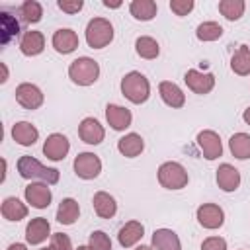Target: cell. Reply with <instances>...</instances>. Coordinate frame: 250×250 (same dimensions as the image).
Returning <instances> with one entry per match:
<instances>
[{
	"instance_id": "obj_25",
	"label": "cell",
	"mask_w": 250,
	"mask_h": 250,
	"mask_svg": "<svg viewBox=\"0 0 250 250\" xmlns=\"http://www.w3.org/2000/svg\"><path fill=\"white\" fill-rule=\"evenodd\" d=\"M0 213L6 221H21L27 217V205L21 203L18 197H6L2 201Z\"/></svg>"
},
{
	"instance_id": "obj_36",
	"label": "cell",
	"mask_w": 250,
	"mask_h": 250,
	"mask_svg": "<svg viewBox=\"0 0 250 250\" xmlns=\"http://www.w3.org/2000/svg\"><path fill=\"white\" fill-rule=\"evenodd\" d=\"M195 2L193 0H170V10L176 16H188L193 10Z\"/></svg>"
},
{
	"instance_id": "obj_34",
	"label": "cell",
	"mask_w": 250,
	"mask_h": 250,
	"mask_svg": "<svg viewBox=\"0 0 250 250\" xmlns=\"http://www.w3.org/2000/svg\"><path fill=\"white\" fill-rule=\"evenodd\" d=\"M20 14L23 18V21L27 23H37L41 18H43V8L37 0H25L21 6H20Z\"/></svg>"
},
{
	"instance_id": "obj_26",
	"label": "cell",
	"mask_w": 250,
	"mask_h": 250,
	"mask_svg": "<svg viewBox=\"0 0 250 250\" xmlns=\"http://www.w3.org/2000/svg\"><path fill=\"white\" fill-rule=\"evenodd\" d=\"M80 215V207H78V201L72 199V197H64L61 203H59V209H57V221L61 225H74L76 219Z\"/></svg>"
},
{
	"instance_id": "obj_31",
	"label": "cell",
	"mask_w": 250,
	"mask_h": 250,
	"mask_svg": "<svg viewBox=\"0 0 250 250\" xmlns=\"http://www.w3.org/2000/svg\"><path fill=\"white\" fill-rule=\"evenodd\" d=\"M20 33V23L16 18H12L8 12H0V37L2 45H8L12 37Z\"/></svg>"
},
{
	"instance_id": "obj_10",
	"label": "cell",
	"mask_w": 250,
	"mask_h": 250,
	"mask_svg": "<svg viewBox=\"0 0 250 250\" xmlns=\"http://www.w3.org/2000/svg\"><path fill=\"white\" fill-rule=\"evenodd\" d=\"M195 141H197V146L207 160H215L223 154V143H221L219 133H215L211 129H203L197 133Z\"/></svg>"
},
{
	"instance_id": "obj_37",
	"label": "cell",
	"mask_w": 250,
	"mask_h": 250,
	"mask_svg": "<svg viewBox=\"0 0 250 250\" xmlns=\"http://www.w3.org/2000/svg\"><path fill=\"white\" fill-rule=\"evenodd\" d=\"M51 250H72V242L64 232H55L51 236Z\"/></svg>"
},
{
	"instance_id": "obj_23",
	"label": "cell",
	"mask_w": 250,
	"mask_h": 250,
	"mask_svg": "<svg viewBox=\"0 0 250 250\" xmlns=\"http://www.w3.org/2000/svg\"><path fill=\"white\" fill-rule=\"evenodd\" d=\"M12 139L21 146H31L39 139V131L29 121H20L12 127Z\"/></svg>"
},
{
	"instance_id": "obj_17",
	"label": "cell",
	"mask_w": 250,
	"mask_h": 250,
	"mask_svg": "<svg viewBox=\"0 0 250 250\" xmlns=\"http://www.w3.org/2000/svg\"><path fill=\"white\" fill-rule=\"evenodd\" d=\"M47 236H51V225L45 217H35L27 223L25 227L27 244H41L43 240H47Z\"/></svg>"
},
{
	"instance_id": "obj_24",
	"label": "cell",
	"mask_w": 250,
	"mask_h": 250,
	"mask_svg": "<svg viewBox=\"0 0 250 250\" xmlns=\"http://www.w3.org/2000/svg\"><path fill=\"white\" fill-rule=\"evenodd\" d=\"M117 150L127 158H135L145 150V141L139 133H127L117 141Z\"/></svg>"
},
{
	"instance_id": "obj_9",
	"label": "cell",
	"mask_w": 250,
	"mask_h": 250,
	"mask_svg": "<svg viewBox=\"0 0 250 250\" xmlns=\"http://www.w3.org/2000/svg\"><path fill=\"white\" fill-rule=\"evenodd\" d=\"M184 80H186L188 88L193 94H199V96H205L215 88V74L213 72H201V70L189 68L184 74Z\"/></svg>"
},
{
	"instance_id": "obj_45",
	"label": "cell",
	"mask_w": 250,
	"mask_h": 250,
	"mask_svg": "<svg viewBox=\"0 0 250 250\" xmlns=\"http://www.w3.org/2000/svg\"><path fill=\"white\" fill-rule=\"evenodd\" d=\"M76 250H90V248H88V246H78Z\"/></svg>"
},
{
	"instance_id": "obj_1",
	"label": "cell",
	"mask_w": 250,
	"mask_h": 250,
	"mask_svg": "<svg viewBox=\"0 0 250 250\" xmlns=\"http://www.w3.org/2000/svg\"><path fill=\"white\" fill-rule=\"evenodd\" d=\"M121 94L131 104H145L150 96V82L143 72L131 70L121 78Z\"/></svg>"
},
{
	"instance_id": "obj_29",
	"label": "cell",
	"mask_w": 250,
	"mask_h": 250,
	"mask_svg": "<svg viewBox=\"0 0 250 250\" xmlns=\"http://www.w3.org/2000/svg\"><path fill=\"white\" fill-rule=\"evenodd\" d=\"M230 68L238 76L250 74V49H248V45H240L238 51L230 57Z\"/></svg>"
},
{
	"instance_id": "obj_43",
	"label": "cell",
	"mask_w": 250,
	"mask_h": 250,
	"mask_svg": "<svg viewBox=\"0 0 250 250\" xmlns=\"http://www.w3.org/2000/svg\"><path fill=\"white\" fill-rule=\"evenodd\" d=\"M242 119H244V123H246V125H250V107H246V109H244Z\"/></svg>"
},
{
	"instance_id": "obj_27",
	"label": "cell",
	"mask_w": 250,
	"mask_h": 250,
	"mask_svg": "<svg viewBox=\"0 0 250 250\" xmlns=\"http://www.w3.org/2000/svg\"><path fill=\"white\" fill-rule=\"evenodd\" d=\"M129 12H131V16H133L135 20H139V21H150V20L156 16L158 6H156V2H152V0H133V2L129 4Z\"/></svg>"
},
{
	"instance_id": "obj_15",
	"label": "cell",
	"mask_w": 250,
	"mask_h": 250,
	"mask_svg": "<svg viewBox=\"0 0 250 250\" xmlns=\"http://www.w3.org/2000/svg\"><path fill=\"white\" fill-rule=\"evenodd\" d=\"M51 43H53V47H55L57 53L68 55V53H72V51L78 47L80 41H78L76 31H72V29H68V27H61V29H57V31L53 33Z\"/></svg>"
},
{
	"instance_id": "obj_14",
	"label": "cell",
	"mask_w": 250,
	"mask_h": 250,
	"mask_svg": "<svg viewBox=\"0 0 250 250\" xmlns=\"http://www.w3.org/2000/svg\"><path fill=\"white\" fill-rule=\"evenodd\" d=\"M105 119L109 123V127L113 131H125L127 127H131L133 115L127 107L117 105V104H107L105 105Z\"/></svg>"
},
{
	"instance_id": "obj_6",
	"label": "cell",
	"mask_w": 250,
	"mask_h": 250,
	"mask_svg": "<svg viewBox=\"0 0 250 250\" xmlns=\"http://www.w3.org/2000/svg\"><path fill=\"white\" fill-rule=\"evenodd\" d=\"M74 174L82 180H94L102 172V160L94 152H80L74 158Z\"/></svg>"
},
{
	"instance_id": "obj_18",
	"label": "cell",
	"mask_w": 250,
	"mask_h": 250,
	"mask_svg": "<svg viewBox=\"0 0 250 250\" xmlns=\"http://www.w3.org/2000/svg\"><path fill=\"white\" fill-rule=\"evenodd\" d=\"M158 94H160L162 102L170 107L178 109V107H184V104H186V94L182 92V88L178 84H174L170 80H162L158 84Z\"/></svg>"
},
{
	"instance_id": "obj_44",
	"label": "cell",
	"mask_w": 250,
	"mask_h": 250,
	"mask_svg": "<svg viewBox=\"0 0 250 250\" xmlns=\"http://www.w3.org/2000/svg\"><path fill=\"white\" fill-rule=\"evenodd\" d=\"M135 250H152V246H145V244H141V246H137Z\"/></svg>"
},
{
	"instance_id": "obj_42",
	"label": "cell",
	"mask_w": 250,
	"mask_h": 250,
	"mask_svg": "<svg viewBox=\"0 0 250 250\" xmlns=\"http://www.w3.org/2000/svg\"><path fill=\"white\" fill-rule=\"evenodd\" d=\"M104 6H105V8H119L121 2H109V0H104Z\"/></svg>"
},
{
	"instance_id": "obj_13",
	"label": "cell",
	"mask_w": 250,
	"mask_h": 250,
	"mask_svg": "<svg viewBox=\"0 0 250 250\" xmlns=\"http://www.w3.org/2000/svg\"><path fill=\"white\" fill-rule=\"evenodd\" d=\"M78 137L86 145H100L105 137V129L96 117H84L78 125Z\"/></svg>"
},
{
	"instance_id": "obj_30",
	"label": "cell",
	"mask_w": 250,
	"mask_h": 250,
	"mask_svg": "<svg viewBox=\"0 0 250 250\" xmlns=\"http://www.w3.org/2000/svg\"><path fill=\"white\" fill-rule=\"evenodd\" d=\"M135 51H137V55L141 59H148L150 61V59H156L158 57L160 47H158V41L156 39H152L148 35H141L135 41Z\"/></svg>"
},
{
	"instance_id": "obj_16",
	"label": "cell",
	"mask_w": 250,
	"mask_h": 250,
	"mask_svg": "<svg viewBox=\"0 0 250 250\" xmlns=\"http://www.w3.org/2000/svg\"><path fill=\"white\" fill-rule=\"evenodd\" d=\"M215 180H217V186H219L223 191H234V189L240 186V172H238L232 164L225 162V164H221V166L217 168Z\"/></svg>"
},
{
	"instance_id": "obj_22",
	"label": "cell",
	"mask_w": 250,
	"mask_h": 250,
	"mask_svg": "<svg viewBox=\"0 0 250 250\" xmlns=\"http://www.w3.org/2000/svg\"><path fill=\"white\" fill-rule=\"evenodd\" d=\"M92 205H94L96 215L102 217V219H111L117 213V201L107 191H96L94 199H92Z\"/></svg>"
},
{
	"instance_id": "obj_40",
	"label": "cell",
	"mask_w": 250,
	"mask_h": 250,
	"mask_svg": "<svg viewBox=\"0 0 250 250\" xmlns=\"http://www.w3.org/2000/svg\"><path fill=\"white\" fill-rule=\"evenodd\" d=\"M8 250H27V246H25V244H21V242H14V244H10V246H8Z\"/></svg>"
},
{
	"instance_id": "obj_4",
	"label": "cell",
	"mask_w": 250,
	"mask_h": 250,
	"mask_svg": "<svg viewBox=\"0 0 250 250\" xmlns=\"http://www.w3.org/2000/svg\"><path fill=\"white\" fill-rule=\"evenodd\" d=\"M113 41V25L105 18H92L86 25V43L92 49H104Z\"/></svg>"
},
{
	"instance_id": "obj_11",
	"label": "cell",
	"mask_w": 250,
	"mask_h": 250,
	"mask_svg": "<svg viewBox=\"0 0 250 250\" xmlns=\"http://www.w3.org/2000/svg\"><path fill=\"white\" fill-rule=\"evenodd\" d=\"M195 217H197V223L203 229H209V230H215V229L223 227V223H225V211L217 203L199 205L197 211H195Z\"/></svg>"
},
{
	"instance_id": "obj_32",
	"label": "cell",
	"mask_w": 250,
	"mask_h": 250,
	"mask_svg": "<svg viewBox=\"0 0 250 250\" xmlns=\"http://www.w3.org/2000/svg\"><path fill=\"white\" fill-rule=\"evenodd\" d=\"M246 10L244 0H221L219 2V12L229 20V21H236L242 18Z\"/></svg>"
},
{
	"instance_id": "obj_7",
	"label": "cell",
	"mask_w": 250,
	"mask_h": 250,
	"mask_svg": "<svg viewBox=\"0 0 250 250\" xmlns=\"http://www.w3.org/2000/svg\"><path fill=\"white\" fill-rule=\"evenodd\" d=\"M16 102H18L21 107L33 111V109H39V107L43 105L45 96H43V92H41L35 84H31V82H21V84L16 88Z\"/></svg>"
},
{
	"instance_id": "obj_46",
	"label": "cell",
	"mask_w": 250,
	"mask_h": 250,
	"mask_svg": "<svg viewBox=\"0 0 250 250\" xmlns=\"http://www.w3.org/2000/svg\"><path fill=\"white\" fill-rule=\"evenodd\" d=\"M41 250H51V248H41Z\"/></svg>"
},
{
	"instance_id": "obj_28",
	"label": "cell",
	"mask_w": 250,
	"mask_h": 250,
	"mask_svg": "<svg viewBox=\"0 0 250 250\" xmlns=\"http://www.w3.org/2000/svg\"><path fill=\"white\" fill-rule=\"evenodd\" d=\"M229 148L234 158L246 160L250 158V135L248 133H234L229 139Z\"/></svg>"
},
{
	"instance_id": "obj_38",
	"label": "cell",
	"mask_w": 250,
	"mask_h": 250,
	"mask_svg": "<svg viewBox=\"0 0 250 250\" xmlns=\"http://www.w3.org/2000/svg\"><path fill=\"white\" fill-rule=\"evenodd\" d=\"M201 250H227V240L221 236H207L201 242Z\"/></svg>"
},
{
	"instance_id": "obj_3",
	"label": "cell",
	"mask_w": 250,
	"mask_h": 250,
	"mask_svg": "<svg viewBox=\"0 0 250 250\" xmlns=\"http://www.w3.org/2000/svg\"><path fill=\"white\" fill-rule=\"evenodd\" d=\"M68 78L78 86H92L100 78V64L90 57H78L68 64Z\"/></svg>"
},
{
	"instance_id": "obj_39",
	"label": "cell",
	"mask_w": 250,
	"mask_h": 250,
	"mask_svg": "<svg viewBox=\"0 0 250 250\" xmlns=\"http://www.w3.org/2000/svg\"><path fill=\"white\" fill-rule=\"evenodd\" d=\"M57 6H59L62 12H66V14H78V12L82 10L84 2H82V0H59Z\"/></svg>"
},
{
	"instance_id": "obj_12",
	"label": "cell",
	"mask_w": 250,
	"mask_h": 250,
	"mask_svg": "<svg viewBox=\"0 0 250 250\" xmlns=\"http://www.w3.org/2000/svg\"><path fill=\"white\" fill-rule=\"evenodd\" d=\"M68 150H70V143L62 133H53L43 143V154L53 162L62 160L68 154Z\"/></svg>"
},
{
	"instance_id": "obj_33",
	"label": "cell",
	"mask_w": 250,
	"mask_h": 250,
	"mask_svg": "<svg viewBox=\"0 0 250 250\" xmlns=\"http://www.w3.org/2000/svg\"><path fill=\"white\" fill-rule=\"evenodd\" d=\"M221 35H223V27L217 21H203L195 29V37L199 41H205V43L207 41H217Z\"/></svg>"
},
{
	"instance_id": "obj_41",
	"label": "cell",
	"mask_w": 250,
	"mask_h": 250,
	"mask_svg": "<svg viewBox=\"0 0 250 250\" xmlns=\"http://www.w3.org/2000/svg\"><path fill=\"white\" fill-rule=\"evenodd\" d=\"M0 68H2V78H0V82L4 84V82L8 80V68H6V64H4V62H0Z\"/></svg>"
},
{
	"instance_id": "obj_21",
	"label": "cell",
	"mask_w": 250,
	"mask_h": 250,
	"mask_svg": "<svg viewBox=\"0 0 250 250\" xmlns=\"http://www.w3.org/2000/svg\"><path fill=\"white\" fill-rule=\"evenodd\" d=\"M152 250H182L180 236L172 229H156L152 232Z\"/></svg>"
},
{
	"instance_id": "obj_19",
	"label": "cell",
	"mask_w": 250,
	"mask_h": 250,
	"mask_svg": "<svg viewBox=\"0 0 250 250\" xmlns=\"http://www.w3.org/2000/svg\"><path fill=\"white\" fill-rule=\"evenodd\" d=\"M45 49V35L41 31H25L21 35V41H20V51L25 55V57H37L41 55Z\"/></svg>"
},
{
	"instance_id": "obj_20",
	"label": "cell",
	"mask_w": 250,
	"mask_h": 250,
	"mask_svg": "<svg viewBox=\"0 0 250 250\" xmlns=\"http://www.w3.org/2000/svg\"><path fill=\"white\" fill-rule=\"evenodd\" d=\"M145 234V227L141 221H127L121 229H119V234H117V240L123 248H131L135 246Z\"/></svg>"
},
{
	"instance_id": "obj_5",
	"label": "cell",
	"mask_w": 250,
	"mask_h": 250,
	"mask_svg": "<svg viewBox=\"0 0 250 250\" xmlns=\"http://www.w3.org/2000/svg\"><path fill=\"white\" fill-rule=\"evenodd\" d=\"M188 172L180 162L168 160L158 166V184L166 189H182L188 186Z\"/></svg>"
},
{
	"instance_id": "obj_2",
	"label": "cell",
	"mask_w": 250,
	"mask_h": 250,
	"mask_svg": "<svg viewBox=\"0 0 250 250\" xmlns=\"http://www.w3.org/2000/svg\"><path fill=\"white\" fill-rule=\"evenodd\" d=\"M18 172H20V176L23 180H41V182H45L49 186L57 184L59 176H61L57 168H47L37 158L27 156V154L18 160Z\"/></svg>"
},
{
	"instance_id": "obj_8",
	"label": "cell",
	"mask_w": 250,
	"mask_h": 250,
	"mask_svg": "<svg viewBox=\"0 0 250 250\" xmlns=\"http://www.w3.org/2000/svg\"><path fill=\"white\" fill-rule=\"evenodd\" d=\"M23 195H25V201L31 207H35V209L49 207L51 205V199H53L51 188L45 182H31V184H27L25 189H23Z\"/></svg>"
},
{
	"instance_id": "obj_35",
	"label": "cell",
	"mask_w": 250,
	"mask_h": 250,
	"mask_svg": "<svg viewBox=\"0 0 250 250\" xmlns=\"http://www.w3.org/2000/svg\"><path fill=\"white\" fill-rule=\"evenodd\" d=\"M90 250H111V240L104 230H94L88 238Z\"/></svg>"
}]
</instances>
